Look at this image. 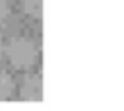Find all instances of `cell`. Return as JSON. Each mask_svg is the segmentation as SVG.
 Returning a JSON list of instances; mask_svg holds the SVG:
<instances>
[{
  "label": "cell",
  "instance_id": "obj_1",
  "mask_svg": "<svg viewBox=\"0 0 124 111\" xmlns=\"http://www.w3.org/2000/svg\"><path fill=\"white\" fill-rule=\"evenodd\" d=\"M6 56L10 60L12 66L16 68H29L35 58H37V47L33 41L25 39V37H17V39H12L6 47Z\"/></svg>",
  "mask_w": 124,
  "mask_h": 111
},
{
  "label": "cell",
  "instance_id": "obj_2",
  "mask_svg": "<svg viewBox=\"0 0 124 111\" xmlns=\"http://www.w3.org/2000/svg\"><path fill=\"white\" fill-rule=\"evenodd\" d=\"M19 97L25 101H41L43 99V80L39 74H29L23 78L19 88Z\"/></svg>",
  "mask_w": 124,
  "mask_h": 111
},
{
  "label": "cell",
  "instance_id": "obj_3",
  "mask_svg": "<svg viewBox=\"0 0 124 111\" xmlns=\"http://www.w3.org/2000/svg\"><path fill=\"white\" fill-rule=\"evenodd\" d=\"M12 93H14V78L8 72L0 70V99H8Z\"/></svg>",
  "mask_w": 124,
  "mask_h": 111
},
{
  "label": "cell",
  "instance_id": "obj_4",
  "mask_svg": "<svg viewBox=\"0 0 124 111\" xmlns=\"http://www.w3.org/2000/svg\"><path fill=\"white\" fill-rule=\"evenodd\" d=\"M21 8L31 18H41L43 16V0H21Z\"/></svg>",
  "mask_w": 124,
  "mask_h": 111
},
{
  "label": "cell",
  "instance_id": "obj_5",
  "mask_svg": "<svg viewBox=\"0 0 124 111\" xmlns=\"http://www.w3.org/2000/svg\"><path fill=\"white\" fill-rule=\"evenodd\" d=\"M8 16H10V6L6 0H0V25L8 19Z\"/></svg>",
  "mask_w": 124,
  "mask_h": 111
},
{
  "label": "cell",
  "instance_id": "obj_6",
  "mask_svg": "<svg viewBox=\"0 0 124 111\" xmlns=\"http://www.w3.org/2000/svg\"><path fill=\"white\" fill-rule=\"evenodd\" d=\"M4 53H6V49H4V43H2V39H0V58L4 56Z\"/></svg>",
  "mask_w": 124,
  "mask_h": 111
}]
</instances>
